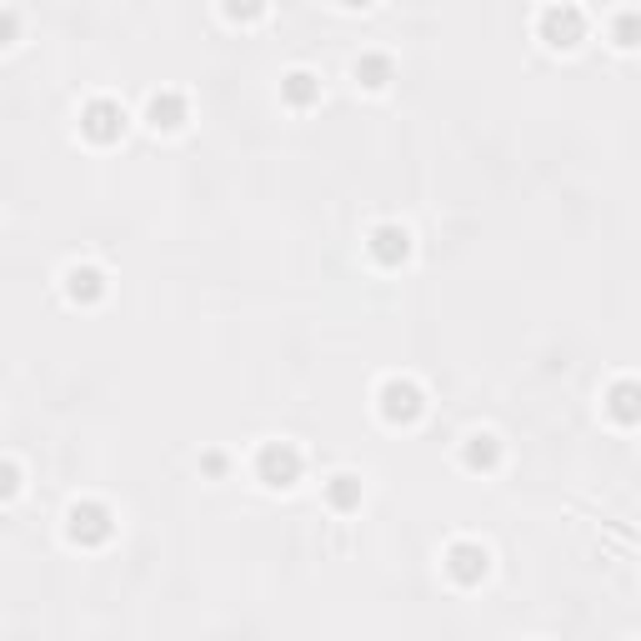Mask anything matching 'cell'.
I'll return each mask as SVG.
<instances>
[{"instance_id":"cell-1","label":"cell","mask_w":641,"mask_h":641,"mask_svg":"<svg viewBox=\"0 0 641 641\" xmlns=\"http://www.w3.org/2000/svg\"><path fill=\"white\" fill-rule=\"evenodd\" d=\"M250 471L266 491H290L306 471V456H300L296 441H260L256 456H250Z\"/></svg>"},{"instance_id":"cell-2","label":"cell","mask_w":641,"mask_h":641,"mask_svg":"<svg viewBox=\"0 0 641 641\" xmlns=\"http://www.w3.org/2000/svg\"><path fill=\"white\" fill-rule=\"evenodd\" d=\"M376 411L386 426H416V421L426 416V391L411 376H386L376 386Z\"/></svg>"},{"instance_id":"cell-3","label":"cell","mask_w":641,"mask_h":641,"mask_svg":"<svg viewBox=\"0 0 641 641\" xmlns=\"http://www.w3.org/2000/svg\"><path fill=\"white\" fill-rule=\"evenodd\" d=\"M116 536V511L106 506V501H76V506L66 511V541L70 546H106V541Z\"/></svg>"},{"instance_id":"cell-4","label":"cell","mask_w":641,"mask_h":641,"mask_svg":"<svg viewBox=\"0 0 641 641\" xmlns=\"http://www.w3.org/2000/svg\"><path fill=\"white\" fill-rule=\"evenodd\" d=\"M441 571H446L451 586H481L491 576V546L486 541L456 536L446 551H441Z\"/></svg>"},{"instance_id":"cell-5","label":"cell","mask_w":641,"mask_h":641,"mask_svg":"<svg viewBox=\"0 0 641 641\" xmlns=\"http://www.w3.org/2000/svg\"><path fill=\"white\" fill-rule=\"evenodd\" d=\"M411 250H416V240H411V230L401 226V220H376V226L366 230V256L376 260L381 270L406 266Z\"/></svg>"},{"instance_id":"cell-6","label":"cell","mask_w":641,"mask_h":641,"mask_svg":"<svg viewBox=\"0 0 641 641\" xmlns=\"http://www.w3.org/2000/svg\"><path fill=\"white\" fill-rule=\"evenodd\" d=\"M80 136L90 140V146H110V140L126 136V106L110 96H96L80 106Z\"/></svg>"},{"instance_id":"cell-7","label":"cell","mask_w":641,"mask_h":641,"mask_svg":"<svg viewBox=\"0 0 641 641\" xmlns=\"http://www.w3.org/2000/svg\"><path fill=\"white\" fill-rule=\"evenodd\" d=\"M536 30H541V40H546L551 50H576L581 40H586V10H576V6H546L536 16Z\"/></svg>"},{"instance_id":"cell-8","label":"cell","mask_w":641,"mask_h":641,"mask_svg":"<svg viewBox=\"0 0 641 641\" xmlns=\"http://www.w3.org/2000/svg\"><path fill=\"white\" fill-rule=\"evenodd\" d=\"M140 120H146L150 130H160V136H176V130L190 126V100L180 96V90H150L146 106H140Z\"/></svg>"},{"instance_id":"cell-9","label":"cell","mask_w":641,"mask_h":641,"mask_svg":"<svg viewBox=\"0 0 641 641\" xmlns=\"http://www.w3.org/2000/svg\"><path fill=\"white\" fill-rule=\"evenodd\" d=\"M60 290H66L70 306H100L110 296V276L90 260H76V266L60 270Z\"/></svg>"},{"instance_id":"cell-10","label":"cell","mask_w":641,"mask_h":641,"mask_svg":"<svg viewBox=\"0 0 641 641\" xmlns=\"http://www.w3.org/2000/svg\"><path fill=\"white\" fill-rule=\"evenodd\" d=\"M501 461H506V446H501L496 431H471V436L461 441V466H466V471H481V476H491Z\"/></svg>"},{"instance_id":"cell-11","label":"cell","mask_w":641,"mask_h":641,"mask_svg":"<svg viewBox=\"0 0 641 641\" xmlns=\"http://www.w3.org/2000/svg\"><path fill=\"white\" fill-rule=\"evenodd\" d=\"M351 76H356L361 90H386L391 80H396V60H391L386 50H361V56L351 60Z\"/></svg>"},{"instance_id":"cell-12","label":"cell","mask_w":641,"mask_h":641,"mask_svg":"<svg viewBox=\"0 0 641 641\" xmlns=\"http://www.w3.org/2000/svg\"><path fill=\"white\" fill-rule=\"evenodd\" d=\"M320 496H326L331 511H341V516H346V511H356L361 501H366V486H361L356 471H336V476L320 481Z\"/></svg>"},{"instance_id":"cell-13","label":"cell","mask_w":641,"mask_h":641,"mask_svg":"<svg viewBox=\"0 0 641 641\" xmlns=\"http://www.w3.org/2000/svg\"><path fill=\"white\" fill-rule=\"evenodd\" d=\"M280 100H286L290 110H310L320 100V76H310V70H286L280 76Z\"/></svg>"},{"instance_id":"cell-14","label":"cell","mask_w":641,"mask_h":641,"mask_svg":"<svg viewBox=\"0 0 641 641\" xmlns=\"http://www.w3.org/2000/svg\"><path fill=\"white\" fill-rule=\"evenodd\" d=\"M20 491H26V471H20L10 456H0V506H10Z\"/></svg>"},{"instance_id":"cell-15","label":"cell","mask_w":641,"mask_h":641,"mask_svg":"<svg viewBox=\"0 0 641 641\" xmlns=\"http://www.w3.org/2000/svg\"><path fill=\"white\" fill-rule=\"evenodd\" d=\"M611 416H617L621 426H631V421H637V386H631V381H621V386L611 391Z\"/></svg>"},{"instance_id":"cell-16","label":"cell","mask_w":641,"mask_h":641,"mask_svg":"<svg viewBox=\"0 0 641 641\" xmlns=\"http://www.w3.org/2000/svg\"><path fill=\"white\" fill-rule=\"evenodd\" d=\"M16 30H20V10H0V46H10Z\"/></svg>"},{"instance_id":"cell-17","label":"cell","mask_w":641,"mask_h":641,"mask_svg":"<svg viewBox=\"0 0 641 641\" xmlns=\"http://www.w3.org/2000/svg\"><path fill=\"white\" fill-rule=\"evenodd\" d=\"M200 466H206L210 476H226V471H230V461L220 456V451H206V456H200Z\"/></svg>"}]
</instances>
